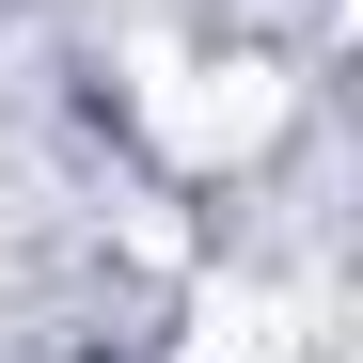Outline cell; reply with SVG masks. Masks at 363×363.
Instances as JSON below:
<instances>
[{"mask_svg": "<svg viewBox=\"0 0 363 363\" xmlns=\"http://www.w3.org/2000/svg\"><path fill=\"white\" fill-rule=\"evenodd\" d=\"M300 127V79L269 64V48H237V64H190V48H143V143L174 174H237V158H269Z\"/></svg>", "mask_w": 363, "mask_h": 363, "instance_id": "obj_1", "label": "cell"}, {"mask_svg": "<svg viewBox=\"0 0 363 363\" xmlns=\"http://www.w3.org/2000/svg\"><path fill=\"white\" fill-rule=\"evenodd\" d=\"M190 363H284V284H190Z\"/></svg>", "mask_w": 363, "mask_h": 363, "instance_id": "obj_2", "label": "cell"}]
</instances>
